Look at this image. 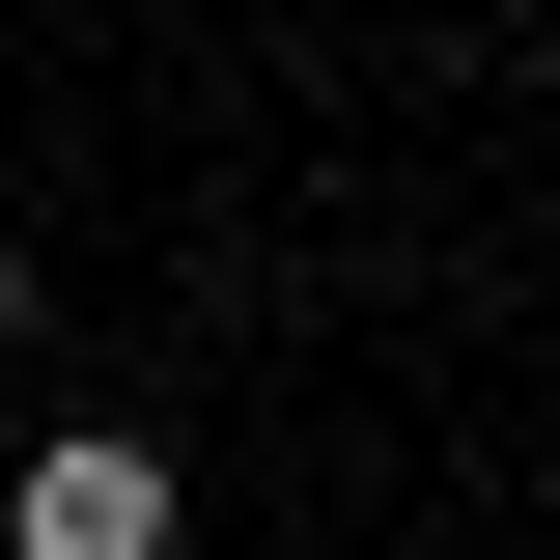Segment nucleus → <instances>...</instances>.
I'll use <instances>...</instances> for the list:
<instances>
[{"instance_id":"nucleus-1","label":"nucleus","mask_w":560,"mask_h":560,"mask_svg":"<svg viewBox=\"0 0 560 560\" xmlns=\"http://www.w3.org/2000/svg\"><path fill=\"white\" fill-rule=\"evenodd\" d=\"M197 477L140 448V420H28V477H0V560H168Z\"/></svg>"},{"instance_id":"nucleus-2","label":"nucleus","mask_w":560,"mask_h":560,"mask_svg":"<svg viewBox=\"0 0 560 560\" xmlns=\"http://www.w3.org/2000/svg\"><path fill=\"white\" fill-rule=\"evenodd\" d=\"M0 337H28V253H0Z\"/></svg>"}]
</instances>
